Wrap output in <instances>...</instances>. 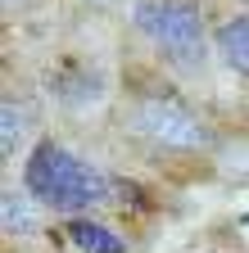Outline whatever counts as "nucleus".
<instances>
[{"instance_id":"1","label":"nucleus","mask_w":249,"mask_h":253,"mask_svg":"<svg viewBox=\"0 0 249 253\" xmlns=\"http://www.w3.org/2000/svg\"><path fill=\"white\" fill-rule=\"evenodd\" d=\"M27 190L59 208V212H82V208H96L109 199V181L96 172V168H86L82 158H73L68 149H59V145H41L32 158H27V172H23Z\"/></svg>"},{"instance_id":"2","label":"nucleus","mask_w":249,"mask_h":253,"mask_svg":"<svg viewBox=\"0 0 249 253\" xmlns=\"http://www.w3.org/2000/svg\"><path fill=\"white\" fill-rule=\"evenodd\" d=\"M136 23L177 63H199L204 59V23H199L195 5H186V0H141Z\"/></svg>"},{"instance_id":"7","label":"nucleus","mask_w":249,"mask_h":253,"mask_svg":"<svg viewBox=\"0 0 249 253\" xmlns=\"http://www.w3.org/2000/svg\"><path fill=\"white\" fill-rule=\"evenodd\" d=\"M23 136H27V109L5 104V109H0V149H5V158L18 154V140Z\"/></svg>"},{"instance_id":"6","label":"nucleus","mask_w":249,"mask_h":253,"mask_svg":"<svg viewBox=\"0 0 249 253\" xmlns=\"http://www.w3.org/2000/svg\"><path fill=\"white\" fill-rule=\"evenodd\" d=\"M217 50H222V59L236 73L249 77V18H236V23L217 27Z\"/></svg>"},{"instance_id":"3","label":"nucleus","mask_w":249,"mask_h":253,"mask_svg":"<svg viewBox=\"0 0 249 253\" xmlns=\"http://www.w3.org/2000/svg\"><path fill=\"white\" fill-rule=\"evenodd\" d=\"M136 126L149 140L172 145V149H199V145H208L204 122L195 113H186L181 104H172V100H145L136 109Z\"/></svg>"},{"instance_id":"5","label":"nucleus","mask_w":249,"mask_h":253,"mask_svg":"<svg viewBox=\"0 0 249 253\" xmlns=\"http://www.w3.org/2000/svg\"><path fill=\"white\" fill-rule=\"evenodd\" d=\"M68 235H73V244H77L82 253H127L122 235H113L109 226H100V221H86V217H77V221H73Z\"/></svg>"},{"instance_id":"4","label":"nucleus","mask_w":249,"mask_h":253,"mask_svg":"<svg viewBox=\"0 0 249 253\" xmlns=\"http://www.w3.org/2000/svg\"><path fill=\"white\" fill-rule=\"evenodd\" d=\"M0 221H5L9 235H32L37 231V204H32V190L18 195V190H5V199H0Z\"/></svg>"}]
</instances>
